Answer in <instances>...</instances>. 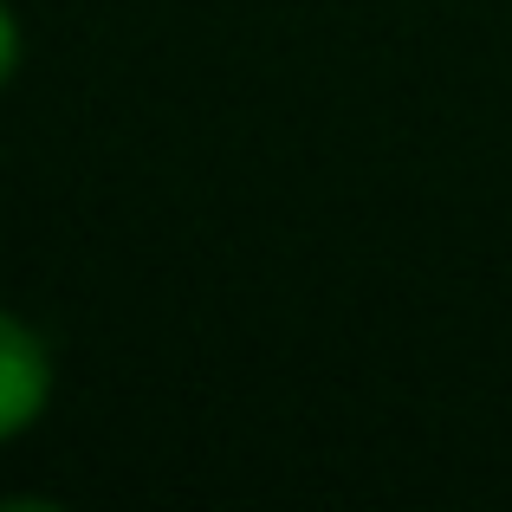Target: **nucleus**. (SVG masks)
Wrapping results in <instances>:
<instances>
[{"mask_svg":"<svg viewBox=\"0 0 512 512\" xmlns=\"http://www.w3.org/2000/svg\"><path fill=\"white\" fill-rule=\"evenodd\" d=\"M20 52H26V39H20V13L0 0V85L20 72Z\"/></svg>","mask_w":512,"mask_h":512,"instance_id":"obj_2","label":"nucleus"},{"mask_svg":"<svg viewBox=\"0 0 512 512\" xmlns=\"http://www.w3.org/2000/svg\"><path fill=\"white\" fill-rule=\"evenodd\" d=\"M52 376H59L52 344L39 338L20 312H7V305H0V448H7V441H20L26 428L46 415Z\"/></svg>","mask_w":512,"mask_h":512,"instance_id":"obj_1","label":"nucleus"}]
</instances>
